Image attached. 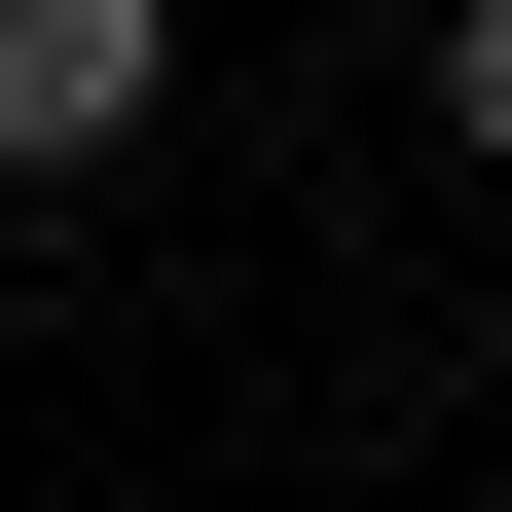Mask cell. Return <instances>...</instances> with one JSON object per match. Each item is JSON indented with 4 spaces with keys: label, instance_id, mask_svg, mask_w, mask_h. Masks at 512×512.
Here are the masks:
<instances>
[{
    "label": "cell",
    "instance_id": "obj_1",
    "mask_svg": "<svg viewBox=\"0 0 512 512\" xmlns=\"http://www.w3.org/2000/svg\"><path fill=\"white\" fill-rule=\"evenodd\" d=\"M147 74H183V0H0V183H110Z\"/></svg>",
    "mask_w": 512,
    "mask_h": 512
},
{
    "label": "cell",
    "instance_id": "obj_2",
    "mask_svg": "<svg viewBox=\"0 0 512 512\" xmlns=\"http://www.w3.org/2000/svg\"><path fill=\"white\" fill-rule=\"evenodd\" d=\"M439 147H512V0H439Z\"/></svg>",
    "mask_w": 512,
    "mask_h": 512
}]
</instances>
